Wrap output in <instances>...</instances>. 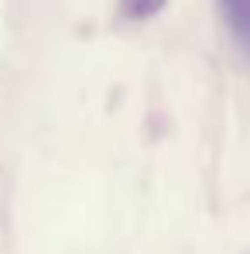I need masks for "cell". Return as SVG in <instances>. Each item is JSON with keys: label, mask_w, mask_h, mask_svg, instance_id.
I'll use <instances>...</instances> for the list:
<instances>
[{"label": "cell", "mask_w": 250, "mask_h": 254, "mask_svg": "<svg viewBox=\"0 0 250 254\" xmlns=\"http://www.w3.org/2000/svg\"><path fill=\"white\" fill-rule=\"evenodd\" d=\"M165 3L168 0H120V14H124L127 21H148V17H154Z\"/></svg>", "instance_id": "obj_2"}, {"label": "cell", "mask_w": 250, "mask_h": 254, "mask_svg": "<svg viewBox=\"0 0 250 254\" xmlns=\"http://www.w3.org/2000/svg\"><path fill=\"white\" fill-rule=\"evenodd\" d=\"M216 3H219V10L230 24L233 38L250 52V0H216Z\"/></svg>", "instance_id": "obj_1"}]
</instances>
